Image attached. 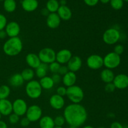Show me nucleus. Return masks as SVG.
<instances>
[{"label":"nucleus","mask_w":128,"mask_h":128,"mask_svg":"<svg viewBox=\"0 0 128 128\" xmlns=\"http://www.w3.org/2000/svg\"><path fill=\"white\" fill-rule=\"evenodd\" d=\"M11 90L8 85H2L0 86V100H5L9 97Z\"/></svg>","instance_id":"nucleus-30"},{"label":"nucleus","mask_w":128,"mask_h":128,"mask_svg":"<svg viewBox=\"0 0 128 128\" xmlns=\"http://www.w3.org/2000/svg\"><path fill=\"white\" fill-rule=\"evenodd\" d=\"M42 111L41 107L36 104L31 105L28 108L26 117L30 122H36L42 118Z\"/></svg>","instance_id":"nucleus-8"},{"label":"nucleus","mask_w":128,"mask_h":128,"mask_svg":"<svg viewBox=\"0 0 128 128\" xmlns=\"http://www.w3.org/2000/svg\"><path fill=\"white\" fill-rule=\"evenodd\" d=\"M100 1L102 4H108L110 2V0H100Z\"/></svg>","instance_id":"nucleus-48"},{"label":"nucleus","mask_w":128,"mask_h":128,"mask_svg":"<svg viewBox=\"0 0 128 128\" xmlns=\"http://www.w3.org/2000/svg\"><path fill=\"white\" fill-rule=\"evenodd\" d=\"M65 119L63 116H58L54 119V122L55 126H60V127H62L64 124Z\"/></svg>","instance_id":"nucleus-33"},{"label":"nucleus","mask_w":128,"mask_h":128,"mask_svg":"<svg viewBox=\"0 0 128 128\" xmlns=\"http://www.w3.org/2000/svg\"><path fill=\"white\" fill-rule=\"evenodd\" d=\"M0 1H4V0H0Z\"/></svg>","instance_id":"nucleus-56"},{"label":"nucleus","mask_w":128,"mask_h":128,"mask_svg":"<svg viewBox=\"0 0 128 128\" xmlns=\"http://www.w3.org/2000/svg\"><path fill=\"white\" fill-rule=\"evenodd\" d=\"M82 128H94L92 127V126H85L84 127H83Z\"/></svg>","instance_id":"nucleus-49"},{"label":"nucleus","mask_w":128,"mask_h":128,"mask_svg":"<svg viewBox=\"0 0 128 128\" xmlns=\"http://www.w3.org/2000/svg\"><path fill=\"white\" fill-rule=\"evenodd\" d=\"M40 128H54L55 127L54 119L51 116H44L41 118L39 122Z\"/></svg>","instance_id":"nucleus-23"},{"label":"nucleus","mask_w":128,"mask_h":128,"mask_svg":"<svg viewBox=\"0 0 128 128\" xmlns=\"http://www.w3.org/2000/svg\"><path fill=\"white\" fill-rule=\"evenodd\" d=\"M121 57L114 52L108 53L103 58L104 66L106 68L113 70L118 67L121 63Z\"/></svg>","instance_id":"nucleus-6"},{"label":"nucleus","mask_w":128,"mask_h":128,"mask_svg":"<svg viewBox=\"0 0 128 128\" xmlns=\"http://www.w3.org/2000/svg\"><path fill=\"white\" fill-rule=\"evenodd\" d=\"M110 2L112 8L115 10H120L123 7V0H110Z\"/></svg>","instance_id":"nucleus-31"},{"label":"nucleus","mask_w":128,"mask_h":128,"mask_svg":"<svg viewBox=\"0 0 128 128\" xmlns=\"http://www.w3.org/2000/svg\"><path fill=\"white\" fill-rule=\"evenodd\" d=\"M57 14L61 20L63 21H68L72 17V11L71 9L66 5L60 6L57 11Z\"/></svg>","instance_id":"nucleus-20"},{"label":"nucleus","mask_w":128,"mask_h":128,"mask_svg":"<svg viewBox=\"0 0 128 128\" xmlns=\"http://www.w3.org/2000/svg\"><path fill=\"white\" fill-rule=\"evenodd\" d=\"M104 90L108 92H112L116 90V87L112 82L106 83L104 86Z\"/></svg>","instance_id":"nucleus-36"},{"label":"nucleus","mask_w":128,"mask_h":128,"mask_svg":"<svg viewBox=\"0 0 128 128\" xmlns=\"http://www.w3.org/2000/svg\"><path fill=\"white\" fill-rule=\"evenodd\" d=\"M82 64V61L81 58L78 56H74L67 63V67L70 71L76 72L81 69Z\"/></svg>","instance_id":"nucleus-15"},{"label":"nucleus","mask_w":128,"mask_h":128,"mask_svg":"<svg viewBox=\"0 0 128 128\" xmlns=\"http://www.w3.org/2000/svg\"><path fill=\"white\" fill-rule=\"evenodd\" d=\"M98 128H106L103 127V126H100V127H98Z\"/></svg>","instance_id":"nucleus-53"},{"label":"nucleus","mask_w":128,"mask_h":128,"mask_svg":"<svg viewBox=\"0 0 128 128\" xmlns=\"http://www.w3.org/2000/svg\"><path fill=\"white\" fill-rule=\"evenodd\" d=\"M30 122H31L29 121L28 119L26 117H24L22 118L21 120V121H20V124H21V126L22 127H27V126H28L30 125Z\"/></svg>","instance_id":"nucleus-42"},{"label":"nucleus","mask_w":128,"mask_h":128,"mask_svg":"<svg viewBox=\"0 0 128 128\" xmlns=\"http://www.w3.org/2000/svg\"><path fill=\"white\" fill-rule=\"evenodd\" d=\"M54 128H63L62 127H60V126H55Z\"/></svg>","instance_id":"nucleus-50"},{"label":"nucleus","mask_w":128,"mask_h":128,"mask_svg":"<svg viewBox=\"0 0 128 128\" xmlns=\"http://www.w3.org/2000/svg\"><path fill=\"white\" fill-rule=\"evenodd\" d=\"M69 71L68 68L67 66H64V65H61L60 69H59V71L58 73L60 75V76H62L66 74Z\"/></svg>","instance_id":"nucleus-39"},{"label":"nucleus","mask_w":128,"mask_h":128,"mask_svg":"<svg viewBox=\"0 0 128 128\" xmlns=\"http://www.w3.org/2000/svg\"><path fill=\"white\" fill-rule=\"evenodd\" d=\"M69 128H78V127H75V126H70Z\"/></svg>","instance_id":"nucleus-51"},{"label":"nucleus","mask_w":128,"mask_h":128,"mask_svg":"<svg viewBox=\"0 0 128 128\" xmlns=\"http://www.w3.org/2000/svg\"><path fill=\"white\" fill-rule=\"evenodd\" d=\"M77 80V76L75 72H71L69 71L62 78V81L64 85L67 88L75 85V83Z\"/></svg>","instance_id":"nucleus-19"},{"label":"nucleus","mask_w":128,"mask_h":128,"mask_svg":"<svg viewBox=\"0 0 128 128\" xmlns=\"http://www.w3.org/2000/svg\"><path fill=\"white\" fill-rule=\"evenodd\" d=\"M41 14H42V16H48L49 15V14L50 13V12L48 11V10L46 8H42V10H41Z\"/></svg>","instance_id":"nucleus-45"},{"label":"nucleus","mask_w":128,"mask_h":128,"mask_svg":"<svg viewBox=\"0 0 128 128\" xmlns=\"http://www.w3.org/2000/svg\"><path fill=\"white\" fill-rule=\"evenodd\" d=\"M20 121V116H18L16 114L12 113L10 115H9V122L11 124H16Z\"/></svg>","instance_id":"nucleus-34"},{"label":"nucleus","mask_w":128,"mask_h":128,"mask_svg":"<svg viewBox=\"0 0 128 128\" xmlns=\"http://www.w3.org/2000/svg\"><path fill=\"white\" fill-rule=\"evenodd\" d=\"M51 78H52L54 84H55L60 83V82L62 81V78H61V76H60L58 73L53 74L52 76H51Z\"/></svg>","instance_id":"nucleus-40"},{"label":"nucleus","mask_w":128,"mask_h":128,"mask_svg":"<svg viewBox=\"0 0 128 128\" xmlns=\"http://www.w3.org/2000/svg\"><path fill=\"white\" fill-rule=\"evenodd\" d=\"M6 36H8L7 34H6V31H5L4 30L0 31V39L3 40V39L6 38Z\"/></svg>","instance_id":"nucleus-44"},{"label":"nucleus","mask_w":128,"mask_h":128,"mask_svg":"<svg viewBox=\"0 0 128 128\" xmlns=\"http://www.w3.org/2000/svg\"><path fill=\"white\" fill-rule=\"evenodd\" d=\"M42 88L40 82L36 80H31L26 84L25 91L30 98L36 100L39 98L42 94Z\"/></svg>","instance_id":"nucleus-4"},{"label":"nucleus","mask_w":128,"mask_h":128,"mask_svg":"<svg viewBox=\"0 0 128 128\" xmlns=\"http://www.w3.org/2000/svg\"><path fill=\"white\" fill-rule=\"evenodd\" d=\"M86 64L91 70H99L104 66L103 58L96 54L90 55L86 60Z\"/></svg>","instance_id":"nucleus-9"},{"label":"nucleus","mask_w":128,"mask_h":128,"mask_svg":"<svg viewBox=\"0 0 128 128\" xmlns=\"http://www.w3.org/2000/svg\"><path fill=\"white\" fill-rule=\"evenodd\" d=\"M7 24L8 21L6 16L2 14H0V31L4 30Z\"/></svg>","instance_id":"nucleus-35"},{"label":"nucleus","mask_w":128,"mask_h":128,"mask_svg":"<svg viewBox=\"0 0 128 128\" xmlns=\"http://www.w3.org/2000/svg\"><path fill=\"white\" fill-rule=\"evenodd\" d=\"M72 56V54L71 51L67 49H62L56 52V61L61 65H64L68 62Z\"/></svg>","instance_id":"nucleus-11"},{"label":"nucleus","mask_w":128,"mask_h":128,"mask_svg":"<svg viewBox=\"0 0 128 128\" xmlns=\"http://www.w3.org/2000/svg\"><path fill=\"white\" fill-rule=\"evenodd\" d=\"M56 54L53 49L51 48H44L40 51L38 57L42 63L50 64L51 62L56 61Z\"/></svg>","instance_id":"nucleus-7"},{"label":"nucleus","mask_w":128,"mask_h":128,"mask_svg":"<svg viewBox=\"0 0 128 128\" xmlns=\"http://www.w3.org/2000/svg\"><path fill=\"white\" fill-rule=\"evenodd\" d=\"M49 66V70L52 72V74H56L58 72L59 69H60L61 64H59L58 62L56 61H54V62H51V64H48Z\"/></svg>","instance_id":"nucleus-32"},{"label":"nucleus","mask_w":128,"mask_h":128,"mask_svg":"<svg viewBox=\"0 0 128 128\" xmlns=\"http://www.w3.org/2000/svg\"><path fill=\"white\" fill-rule=\"evenodd\" d=\"M24 81L23 78L21 76L20 73H16L11 76L9 80V83L12 87H20L23 84Z\"/></svg>","instance_id":"nucleus-24"},{"label":"nucleus","mask_w":128,"mask_h":128,"mask_svg":"<svg viewBox=\"0 0 128 128\" xmlns=\"http://www.w3.org/2000/svg\"><path fill=\"white\" fill-rule=\"evenodd\" d=\"M3 1V8L6 12H12L16 10L17 4L15 0H4Z\"/></svg>","instance_id":"nucleus-29"},{"label":"nucleus","mask_w":128,"mask_h":128,"mask_svg":"<svg viewBox=\"0 0 128 128\" xmlns=\"http://www.w3.org/2000/svg\"><path fill=\"white\" fill-rule=\"evenodd\" d=\"M64 118L70 126L80 127L82 126L88 118L86 108L80 104H71L64 110Z\"/></svg>","instance_id":"nucleus-1"},{"label":"nucleus","mask_w":128,"mask_h":128,"mask_svg":"<svg viewBox=\"0 0 128 128\" xmlns=\"http://www.w3.org/2000/svg\"><path fill=\"white\" fill-rule=\"evenodd\" d=\"M39 82H40V84L42 89L46 90L52 89L53 88L54 85V83L51 77L48 76H46L40 79Z\"/></svg>","instance_id":"nucleus-25"},{"label":"nucleus","mask_w":128,"mask_h":128,"mask_svg":"<svg viewBox=\"0 0 128 128\" xmlns=\"http://www.w3.org/2000/svg\"><path fill=\"white\" fill-rule=\"evenodd\" d=\"M121 37V34L118 30L114 28H109L104 31L102 35V40L108 45H112L117 43Z\"/></svg>","instance_id":"nucleus-5"},{"label":"nucleus","mask_w":128,"mask_h":128,"mask_svg":"<svg viewBox=\"0 0 128 128\" xmlns=\"http://www.w3.org/2000/svg\"><path fill=\"white\" fill-rule=\"evenodd\" d=\"M49 70L48 64L41 62V64L35 70V74L39 78H42L44 76H47L48 71Z\"/></svg>","instance_id":"nucleus-26"},{"label":"nucleus","mask_w":128,"mask_h":128,"mask_svg":"<svg viewBox=\"0 0 128 128\" xmlns=\"http://www.w3.org/2000/svg\"><path fill=\"white\" fill-rule=\"evenodd\" d=\"M112 83L118 90H124L128 87V76L125 74H119L115 76Z\"/></svg>","instance_id":"nucleus-13"},{"label":"nucleus","mask_w":128,"mask_h":128,"mask_svg":"<svg viewBox=\"0 0 128 128\" xmlns=\"http://www.w3.org/2000/svg\"><path fill=\"white\" fill-rule=\"evenodd\" d=\"M123 1H126V2H128V0H123Z\"/></svg>","instance_id":"nucleus-54"},{"label":"nucleus","mask_w":128,"mask_h":128,"mask_svg":"<svg viewBox=\"0 0 128 128\" xmlns=\"http://www.w3.org/2000/svg\"><path fill=\"white\" fill-rule=\"evenodd\" d=\"M60 6V2L58 0H48L46 2V8L50 13H52L57 12Z\"/></svg>","instance_id":"nucleus-27"},{"label":"nucleus","mask_w":128,"mask_h":128,"mask_svg":"<svg viewBox=\"0 0 128 128\" xmlns=\"http://www.w3.org/2000/svg\"><path fill=\"white\" fill-rule=\"evenodd\" d=\"M26 62L31 69L36 70L40 64L41 62L38 57V55L35 53H29L26 56Z\"/></svg>","instance_id":"nucleus-18"},{"label":"nucleus","mask_w":128,"mask_h":128,"mask_svg":"<svg viewBox=\"0 0 128 128\" xmlns=\"http://www.w3.org/2000/svg\"><path fill=\"white\" fill-rule=\"evenodd\" d=\"M66 96L73 104H80L84 100V94L81 87L74 85L67 88Z\"/></svg>","instance_id":"nucleus-3"},{"label":"nucleus","mask_w":128,"mask_h":128,"mask_svg":"<svg viewBox=\"0 0 128 128\" xmlns=\"http://www.w3.org/2000/svg\"><path fill=\"white\" fill-rule=\"evenodd\" d=\"M66 92H67V88H66L64 86H60L56 90V94L62 97L66 96Z\"/></svg>","instance_id":"nucleus-37"},{"label":"nucleus","mask_w":128,"mask_h":128,"mask_svg":"<svg viewBox=\"0 0 128 128\" xmlns=\"http://www.w3.org/2000/svg\"><path fill=\"white\" fill-rule=\"evenodd\" d=\"M50 104L52 108L55 110H60L64 106L65 101L63 97L55 94L52 95L50 98Z\"/></svg>","instance_id":"nucleus-14"},{"label":"nucleus","mask_w":128,"mask_h":128,"mask_svg":"<svg viewBox=\"0 0 128 128\" xmlns=\"http://www.w3.org/2000/svg\"><path fill=\"white\" fill-rule=\"evenodd\" d=\"M110 128H123V126L119 122H113L111 124Z\"/></svg>","instance_id":"nucleus-43"},{"label":"nucleus","mask_w":128,"mask_h":128,"mask_svg":"<svg viewBox=\"0 0 128 128\" xmlns=\"http://www.w3.org/2000/svg\"><path fill=\"white\" fill-rule=\"evenodd\" d=\"M21 76L23 78L24 81H29L33 80L34 77L35 72L34 70L31 68H26L22 71L21 73Z\"/></svg>","instance_id":"nucleus-28"},{"label":"nucleus","mask_w":128,"mask_h":128,"mask_svg":"<svg viewBox=\"0 0 128 128\" xmlns=\"http://www.w3.org/2000/svg\"><path fill=\"white\" fill-rule=\"evenodd\" d=\"M1 116H2V115L1 114V113H0V120H1Z\"/></svg>","instance_id":"nucleus-55"},{"label":"nucleus","mask_w":128,"mask_h":128,"mask_svg":"<svg viewBox=\"0 0 128 128\" xmlns=\"http://www.w3.org/2000/svg\"><path fill=\"white\" fill-rule=\"evenodd\" d=\"M0 128H8V126L6 122L1 121V120H0Z\"/></svg>","instance_id":"nucleus-46"},{"label":"nucleus","mask_w":128,"mask_h":128,"mask_svg":"<svg viewBox=\"0 0 128 128\" xmlns=\"http://www.w3.org/2000/svg\"><path fill=\"white\" fill-rule=\"evenodd\" d=\"M84 3L89 6H94L99 2L100 0H83Z\"/></svg>","instance_id":"nucleus-41"},{"label":"nucleus","mask_w":128,"mask_h":128,"mask_svg":"<svg viewBox=\"0 0 128 128\" xmlns=\"http://www.w3.org/2000/svg\"><path fill=\"white\" fill-rule=\"evenodd\" d=\"M28 108L27 103L22 99H16L12 102V112L19 116H22L26 114Z\"/></svg>","instance_id":"nucleus-10"},{"label":"nucleus","mask_w":128,"mask_h":128,"mask_svg":"<svg viewBox=\"0 0 128 128\" xmlns=\"http://www.w3.org/2000/svg\"><path fill=\"white\" fill-rule=\"evenodd\" d=\"M59 2H60V6H65V5H66L67 1H66V0H60Z\"/></svg>","instance_id":"nucleus-47"},{"label":"nucleus","mask_w":128,"mask_h":128,"mask_svg":"<svg viewBox=\"0 0 128 128\" xmlns=\"http://www.w3.org/2000/svg\"><path fill=\"white\" fill-rule=\"evenodd\" d=\"M123 128H128V126H123Z\"/></svg>","instance_id":"nucleus-52"},{"label":"nucleus","mask_w":128,"mask_h":128,"mask_svg":"<svg viewBox=\"0 0 128 128\" xmlns=\"http://www.w3.org/2000/svg\"><path fill=\"white\" fill-rule=\"evenodd\" d=\"M61 21V19L59 17L57 12L50 13L46 18V24L50 28L56 29L60 26Z\"/></svg>","instance_id":"nucleus-16"},{"label":"nucleus","mask_w":128,"mask_h":128,"mask_svg":"<svg viewBox=\"0 0 128 128\" xmlns=\"http://www.w3.org/2000/svg\"><path fill=\"white\" fill-rule=\"evenodd\" d=\"M23 44L19 37L10 38L4 43L2 50L5 54L9 56H18L22 51Z\"/></svg>","instance_id":"nucleus-2"},{"label":"nucleus","mask_w":128,"mask_h":128,"mask_svg":"<svg viewBox=\"0 0 128 128\" xmlns=\"http://www.w3.org/2000/svg\"><path fill=\"white\" fill-rule=\"evenodd\" d=\"M124 46L121 44H117L115 46L114 48V52H115L117 54L121 56L124 52Z\"/></svg>","instance_id":"nucleus-38"},{"label":"nucleus","mask_w":128,"mask_h":128,"mask_svg":"<svg viewBox=\"0 0 128 128\" xmlns=\"http://www.w3.org/2000/svg\"><path fill=\"white\" fill-rule=\"evenodd\" d=\"M4 30L8 36H9L10 38H14L18 37V35L20 34V31H21V28H20V24L17 22L11 21L10 22H8Z\"/></svg>","instance_id":"nucleus-12"},{"label":"nucleus","mask_w":128,"mask_h":128,"mask_svg":"<svg viewBox=\"0 0 128 128\" xmlns=\"http://www.w3.org/2000/svg\"><path fill=\"white\" fill-rule=\"evenodd\" d=\"M38 0H22L21 1V7L26 12L34 11L38 7Z\"/></svg>","instance_id":"nucleus-21"},{"label":"nucleus","mask_w":128,"mask_h":128,"mask_svg":"<svg viewBox=\"0 0 128 128\" xmlns=\"http://www.w3.org/2000/svg\"><path fill=\"white\" fill-rule=\"evenodd\" d=\"M12 112V103L7 99L0 100V113L4 116H9Z\"/></svg>","instance_id":"nucleus-17"},{"label":"nucleus","mask_w":128,"mask_h":128,"mask_svg":"<svg viewBox=\"0 0 128 128\" xmlns=\"http://www.w3.org/2000/svg\"></svg>","instance_id":"nucleus-57"},{"label":"nucleus","mask_w":128,"mask_h":128,"mask_svg":"<svg viewBox=\"0 0 128 128\" xmlns=\"http://www.w3.org/2000/svg\"><path fill=\"white\" fill-rule=\"evenodd\" d=\"M100 76H101V80L106 84L109 82H112L115 75L112 70L106 68L102 70L100 74Z\"/></svg>","instance_id":"nucleus-22"}]
</instances>
